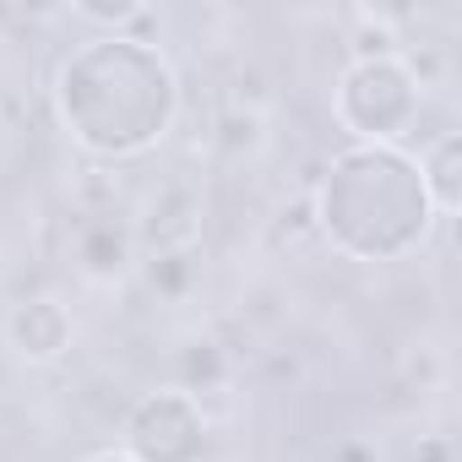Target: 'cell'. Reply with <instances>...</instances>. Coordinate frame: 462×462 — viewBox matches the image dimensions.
<instances>
[{
  "label": "cell",
  "instance_id": "cell-1",
  "mask_svg": "<svg viewBox=\"0 0 462 462\" xmlns=\"http://www.w3.org/2000/svg\"><path fill=\"white\" fill-rule=\"evenodd\" d=\"M180 71L152 39L88 33L55 66V115L93 163L147 158L180 120Z\"/></svg>",
  "mask_w": 462,
  "mask_h": 462
},
{
  "label": "cell",
  "instance_id": "cell-2",
  "mask_svg": "<svg viewBox=\"0 0 462 462\" xmlns=\"http://www.w3.org/2000/svg\"><path fill=\"white\" fill-rule=\"evenodd\" d=\"M310 207H316V240H327L348 262H402L440 223L424 196L419 158L408 147L348 142L343 152L327 158Z\"/></svg>",
  "mask_w": 462,
  "mask_h": 462
},
{
  "label": "cell",
  "instance_id": "cell-3",
  "mask_svg": "<svg viewBox=\"0 0 462 462\" xmlns=\"http://www.w3.org/2000/svg\"><path fill=\"white\" fill-rule=\"evenodd\" d=\"M424 115V88L402 55L348 60L332 88V120L365 147H402Z\"/></svg>",
  "mask_w": 462,
  "mask_h": 462
},
{
  "label": "cell",
  "instance_id": "cell-4",
  "mask_svg": "<svg viewBox=\"0 0 462 462\" xmlns=\"http://www.w3.org/2000/svg\"><path fill=\"white\" fill-rule=\"evenodd\" d=\"M207 446H212L207 408H201V397H190L180 386L142 392L120 419V451L131 462H201Z\"/></svg>",
  "mask_w": 462,
  "mask_h": 462
},
{
  "label": "cell",
  "instance_id": "cell-5",
  "mask_svg": "<svg viewBox=\"0 0 462 462\" xmlns=\"http://www.w3.org/2000/svg\"><path fill=\"white\" fill-rule=\"evenodd\" d=\"M0 332H6V348L23 365H60L77 343V316L60 294H28L6 310Z\"/></svg>",
  "mask_w": 462,
  "mask_h": 462
},
{
  "label": "cell",
  "instance_id": "cell-6",
  "mask_svg": "<svg viewBox=\"0 0 462 462\" xmlns=\"http://www.w3.org/2000/svg\"><path fill=\"white\" fill-rule=\"evenodd\" d=\"M71 262L88 283H125L142 262V240H136V223H125L120 212H98L82 217L77 235H71Z\"/></svg>",
  "mask_w": 462,
  "mask_h": 462
},
{
  "label": "cell",
  "instance_id": "cell-7",
  "mask_svg": "<svg viewBox=\"0 0 462 462\" xmlns=\"http://www.w3.org/2000/svg\"><path fill=\"white\" fill-rule=\"evenodd\" d=\"M136 240H142L147 251H169V245H201V201H196L185 185L163 190V196L152 201L147 223L136 228Z\"/></svg>",
  "mask_w": 462,
  "mask_h": 462
},
{
  "label": "cell",
  "instance_id": "cell-8",
  "mask_svg": "<svg viewBox=\"0 0 462 462\" xmlns=\"http://www.w3.org/2000/svg\"><path fill=\"white\" fill-rule=\"evenodd\" d=\"M419 180H424V196H430L435 217L451 223L457 207H462V131H440V136L424 147Z\"/></svg>",
  "mask_w": 462,
  "mask_h": 462
},
{
  "label": "cell",
  "instance_id": "cell-9",
  "mask_svg": "<svg viewBox=\"0 0 462 462\" xmlns=\"http://www.w3.org/2000/svg\"><path fill=\"white\" fill-rule=\"evenodd\" d=\"M228 375H235V359H228L217 332H196V337L180 343V354H174V386L180 392L207 397V392H223Z\"/></svg>",
  "mask_w": 462,
  "mask_h": 462
},
{
  "label": "cell",
  "instance_id": "cell-10",
  "mask_svg": "<svg viewBox=\"0 0 462 462\" xmlns=\"http://www.w3.org/2000/svg\"><path fill=\"white\" fill-rule=\"evenodd\" d=\"M136 273H142V283H147L158 300L180 305V300H190V289L201 283V245H169V251H147V256L136 262Z\"/></svg>",
  "mask_w": 462,
  "mask_h": 462
},
{
  "label": "cell",
  "instance_id": "cell-11",
  "mask_svg": "<svg viewBox=\"0 0 462 462\" xmlns=\"http://www.w3.org/2000/svg\"><path fill=\"white\" fill-rule=\"evenodd\" d=\"M207 142H212V152H217L223 163H245V158H256V152L267 147V109L223 104L217 120H212V131H207Z\"/></svg>",
  "mask_w": 462,
  "mask_h": 462
},
{
  "label": "cell",
  "instance_id": "cell-12",
  "mask_svg": "<svg viewBox=\"0 0 462 462\" xmlns=\"http://www.w3.org/2000/svg\"><path fill=\"white\" fill-rule=\"evenodd\" d=\"M71 17L88 23V28H98V33H131V39H142L147 23H152V6H142V0H77Z\"/></svg>",
  "mask_w": 462,
  "mask_h": 462
},
{
  "label": "cell",
  "instance_id": "cell-13",
  "mask_svg": "<svg viewBox=\"0 0 462 462\" xmlns=\"http://www.w3.org/2000/svg\"><path fill=\"white\" fill-rule=\"evenodd\" d=\"M402 33H397V17L386 12H359L354 17V33H348V60H386V55H402Z\"/></svg>",
  "mask_w": 462,
  "mask_h": 462
},
{
  "label": "cell",
  "instance_id": "cell-14",
  "mask_svg": "<svg viewBox=\"0 0 462 462\" xmlns=\"http://www.w3.org/2000/svg\"><path fill=\"white\" fill-rule=\"evenodd\" d=\"M305 240H316V207H310V190L283 201L273 217H267V251H300Z\"/></svg>",
  "mask_w": 462,
  "mask_h": 462
},
{
  "label": "cell",
  "instance_id": "cell-15",
  "mask_svg": "<svg viewBox=\"0 0 462 462\" xmlns=\"http://www.w3.org/2000/svg\"><path fill=\"white\" fill-rule=\"evenodd\" d=\"M71 196H77L82 217H98V212H115V201H120V180H115V169H109V163H88Z\"/></svg>",
  "mask_w": 462,
  "mask_h": 462
},
{
  "label": "cell",
  "instance_id": "cell-16",
  "mask_svg": "<svg viewBox=\"0 0 462 462\" xmlns=\"http://www.w3.org/2000/svg\"><path fill=\"white\" fill-rule=\"evenodd\" d=\"M408 462H457V446H451V435H419Z\"/></svg>",
  "mask_w": 462,
  "mask_h": 462
},
{
  "label": "cell",
  "instance_id": "cell-17",
  "mask_svg": "<svg viewBox=\"0 0 462 462\" xmlns=\"http://www.w3.org/2000/svg\"><path fill=\"white\" fill-rule=\"evenodd\" d=\"M332 462H375V446H365V440H337V446H332Z\"/></svg>",
  "mask_w": 462,
  "mask_h": 462
},
{
  "label": "cell",
  "instance_id": "cell-18",
  "mask_svg": "<svg viewBox=\"0 0 462 462\" xmlns=\"http://www.w3.org/2000/svg\"><path fill=\"white\" fill-rule=\"evenodd\" d=\"M77 462H131L120 446H104V451H88V457H77Z\"/></svg>",
  "mask_w": 462,
  "mask_h": 462
}]
</instances>
